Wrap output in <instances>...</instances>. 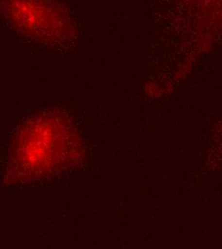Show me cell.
I'll return each instance as SVG.
<instances>
[{
	"label": "cell",
	"instance_id": "cell-1",
	"mask_svg": "<svg viewBox=\"0 0 222 249\" xmlns=\"http://www.w3.org/2000/svg\"><path fill=\"white\" fill-rule=\"evenodd\" d=\"M74 138L65 123L40 117L23 129L14 146V170L21 178H43L63 169L74 149Z\"/></svg>",
	"mask_w": 222,
	"mask_h": 249
}]
</instances>
